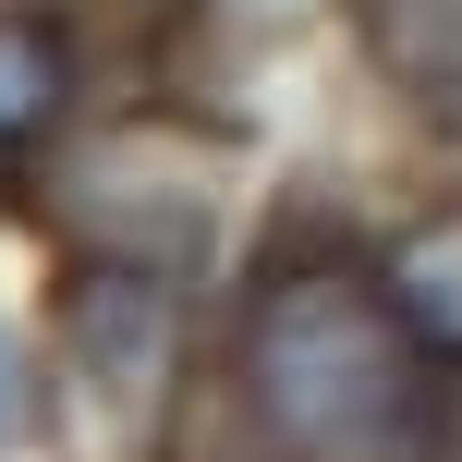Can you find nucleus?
Listing matches in <instances>:
<instances>
[{
    "label": "nucleus",
    "mask_w": 462,
    "mask_h": 462,
    "mask_svg": "<svg viewBox=\"0 0 462 462\" xmlns=\"http://www.w3.org/2000/svg\"><path fill=\"white\" fill-rule=\"evenodd\" d=\"M341 37L390 97V122L462 171V0H341Z\"/></svg>",
    "instance_id": "obj_5"
},
{
    "label": "nucleus",
    "mask_w": 462,
    "mask_h": 462,
    "mask_svg": "<svg viewBox=\"0 0 462 462\" xmlns=\"http://www.w3.org/2000/svg\"><path fill=\"white\" fill-rule=\"evenodd\" d=\"M365 244H377V280H390L402 328L426 341V365L462 377V171H439V183H414V195H390Z\"/></svg>",
    "instance_id": "obj_6"
},
{
    "label": "nucleus",
    "mask_w": 462,
    "mask_h": 462,
    "mask_svg": "<svg viewBox=\"0 0 462 462\" xmlns=\"http://www.w3.org/2000/svg\"><path fill=\"white\" fill-rule=\"evenodd\" d=\"M122 49L97 0H0V219H37L61 159L122 110Z\"/></svg>",
    "instance_id": "obj_4"
},
{
    "label": "nucleus",
    "mask_w": 462,
    "mask_h": 462,
    "mask_svg": "<svg viewBox=\"0 0 462 462\" xmlns=\"http://www.w3.org/2000/svg\"><path fill=\"white\" fill-rule=\"evenodd\" d=\"M37 244H122V255H183V268H231L244 255V208H231L219 134H195L171 97H122L86 146L61 159L49 208L24 219Z\"/></svg>",
    "instance_id": "obj_3"
},
{
    "label": "nucleus",
    "mask_w": 462,
    "mask_h": 462,
    "mask_svg": "<svg viewBox=\"0 0 462 462\" xmlns=\"http://www.w3.org/2000/svg\"><path fill=\"white\" fill-rule=\"evenodd\" d=\"M195 462H280V450H244V439H195Z\"/></svg>",
    "instance_id": "obj_8"
},
{
    "label": "nucleus",
    "mask_w": 462,
    "mask_h": 462,
    "mask_svg": "<svg viewBox=\"0 0 462 462\" xmlns=\"http://www.w3.org/2000/svg\"><path fill=\"white\" fill-rule=\"evenodd\" d=\"M219 280L183 255L122 244H37V341L61 390L49 462H195L219 365Z\"/></svg>",
    "instance_id": "obj_2"
},
{
    "label": "nucleus",
    "mask_w": 462,
    "mask_h": 462,
    "mask_svg": "<svg viewBox=\"0 0 462 462\" xmlns=\"http://www.w3.org/2000/svg\"><path fill=\"white\" fill-rule=\"evenodd\" d=\"M377 208H268L219 280L208 439L280 462H462V377L426 365L377 280Z\"/></svg>",
    "instance_id": "obj_1"
},
{
    "label": "nucleus",
    "mask_w": 462,
    "mask_h": 462,
    "mask_svg": "<svg viewBox=\"0 0 462 462\" xmlns=\"http://www.w3.org/2000/svg\"><path fill=\"white\" fill-rule=\"evenodd\" d=\"M49 450H61V390H49L37 304H0V462H49Z\"/></svg>",
    "instance_id": "obj_7"
}]
</instances>
